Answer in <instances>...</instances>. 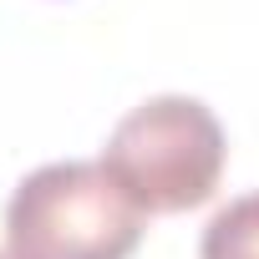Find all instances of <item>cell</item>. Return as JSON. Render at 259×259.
<instances>
[{"mask_svg":"<svg viewBox=\"0 0 259 259\" xmlns=\"http://www.w3.org/2000/svg\"><path fill=\"white\" fill-rule=\"evenodd\" d=\"M143 208L87 158L26 173L6 203V249L16 259H133L143 244Z\"/></svg>","mask_w":259,"mask_h":259,"instance_id":"1","label":"cell"},{"mask_svg":"<svg viewBox=\"0 0 259 259\" xmlns=\"http://www.w3.org/2000/svg\"><path fill=\"white\" fill-rule=\"evenodd\" d=\"M229 138L198 97H148L133 107L102 148V168L127 188L143 213H188L213 198Z\"/></svg>","mask_w":259,"mask_h":259,"instance_id":"2","label":"cell"},{"mask_svg":"<svg viewBox=\"0 0 259 259\" xmlns=\"http://www.w3.org/2000/svg\"><path fill=\"white\" fill-rule=\"evenodd\" d=\"M198 259H259V193H244L208 219Z\"/></svg>","mask_w":259,"mask_h":259,"instance_id":"3","label":"cell"},{"mask_svg":"<svg viewBox=\"0 0 259 259\" xmlns=\"http://www.w3.org/2000/svg\"><path fill=\"white\" fill-rule=\"evenodd\" d=\"M0 259H16V254H11V249H0Z\"/></svg>","mask_w":259,"mask_h":259,"instance_id":"4","label":"cell"}]
</instances>
